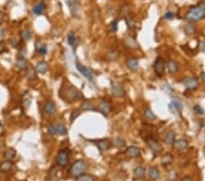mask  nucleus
<instances>
[{"label": "nucleus", "instance_id": "nucleus-1", "mask_svg": "<svg viewBox=\"0 0 205 181\" xmlns=\"http://www.w3.org/2000/svg\"><path fill=\"white\" fill-rule=\"evenodd\" d=\"M185 18L191 23L199 22L205 19V3L200 2L199 4L190 8V9L187 11Z\"/></svg>", "mask_w": 205, "mask_h": 181}, {"label": "nucleus", "instance_id": "nucleus-2", "mask_svg": "<svg viewBox=\"0 0 205 181\" xmlns=\"http://www.w3.org/2000/svg\"><path fill=\"white\" fill-rule=\"evenodd\" d=\"M61 93H64V95H61L62 98L68 103H75L82 99L81 93L74 86L69 85L66 87L65 91H61Z\"/></svg>", "mask_w": 205, "mask_h": 181}, {"label": "nucleus", "instance_id": "nucleus-3", "mask_svg": "<svg viewBox=\"0 0 205 181\" xmlns=\"http://www.w3.org/2000/svg\"><path fill=\"white\" fill-rule=\"evenodd\" d=\"M87 168V163L85 162L84 160L82 159H79V160H77L76 162L72 165L71 168H70V175L73 176V177H78L81 174H83Z\"/></svg>", "mask_w": 205, "mask_h": 181}, {"label": "nucleus", "instance_id": "nucleus-4", "mask_svg": "<svg viewBox=\"0 0 205 181\" xmlns=\"http://www.w3.org/2000/svg\"><path fill=\"white\" fill-rule=\"evenodd\" d=\"M69 162V152L66 149L60 150L57 156V163L59 167H64Z\"/></svg>", "mask_w": 205, "mask_h": 181}, {"label": "nucleus", "instance_id": "nucleus-5", "mask_svg": "<svg viewBox=\"0 0 205 181\" xmlns=\"http://www.w3.org/2000/svg\"><path fill=\"white\" fill-rule=\"evenodd\" d=\"M153 69H154V71L157 74V76H162L165 72V60L162 58H157L155 62H154Z\"/></svg>", "mask_w": 205, "mask_h": 181}, {"label": "nucleus", "instance_id": "nucleus-6", "mask_svg": "<svg viewBox=\"0 0 205 181\" xmlns=\"http://www.w3.org/2000/svg\"><path fill=\"white\" fill-rule=\"evenodd\" d=\"M111 93L115 97H123L125 95V90L123 85L118 82H111Z\"/></svg>", "mask_w": 205, "mask_h": 181}, {"label": "nucleus", "instance_id": "nucleus-7", "mask_svg": "<svg viewBox=\"0 0 205 181\" xmlns=\"http://www.w3.org/2000/svg\"><path fill=\"white\" fill-rule=\"evenodd\" d=\"M77 69H78V71L86 79H88L89 81H92V80H93L94 74L90 69L85 67L84 65H82V64L79 63V62L77 63Z\"/></svg>", "mask_w": 205, "mask_h": 181}, {"label": "nucleus", "instance_id": "nucleus-8", "mask_svg": "<svg viewBox=\"0 0 205 181\" xmlns=\"http://www.w3.org/2000/svg\"><path fill=\"white\" fill-rule=\"evenodd\" d=\"M183 85L186 87L187 90H191L193 91L199 85V82L198 79L195 77H191V78H187L183 81Z\"/></svg>", "mask_w": 205, "mask_h": 181}, {"label": "nucleus", "instance_id": "nucleus-9", "mask_svg": "<svg viewBox=\"0 0 205 181\" xmlns=\"http://www.w3.org/2000/svg\"><path fill=\"white\" fill-rule=\"evenodd\" d=\"M147 144H148L149 148L151 149V151L155 153V154H158L162 150L161 144L159 143L157 140H155L154 138H148L147 139Z\"/></svg>", "mask_w": 205, "mask_h": 181}, {"label": "nucleus", "instance_id": "nucleus-10", "mask_svg": "<svg viewBox=\"0 0 205 181\" xmlns=\"http://www.w3.org/2000/svg\"><path fill=\"white\" fill-rule=\"evenodd\" d=\"M111 103L107 102V101H102L100 105H99V107H98V110L100 113H101L103 115L105 116H108L109 114L111 113Z\"/></svg>", "mask_w": 205, "mask_h": 181}, {"label": "nucleus", "instance_id": "nucleus-11", "mask_svg": "<svg viewBox=\"0 0 205 181\" xmlns=\"http://www.w3.org/2000/svg\"><path fill=\"white\" fill-rule=\"evenodd\" d=\"M182 109V105L179 100H173L170 105H169V110L172 114H176L181 112Z\"/></svg>", "mask_w": 205, "mask_h": 181}, {"label": "nucleus", "instance_id": "nucleus-12", "mask_svg": "<svg viewBox=\"0 0 205 181\" xmlns=\"http://www.w3.org/2000/svg\"><path fill=\"white\" fill-rule=\"evenodd\" d=\"M125 155L129 157H137L140 155V149L137 146H134V145H131L129 146L126 151H125Z\"/></svg>", "mask_w": 205, "mask_h": 181}, {"label": "nucleus", "instance_id": "nucleus-13", "mask_svg": "<svg viewBox=\"0 0 205 181\" xmlns=\"http://www.w3.org/2000/svg\"><path fill=\"white\" fill-rule=\"evenodd\" d=\"M97 146H98V148L100 150V151H108L110 148H111V141L110 140H108V139H102V140H99V141H97Z\"/></svg>", "mask_w": 205, "mask_h": 181}, {"label": "nucleus", "instance_id": "nucleus-14", "mask_svg": "<svg viewBox=\"0 0 205 181\" xmlns=\"http://www.w3.org/2000/svg\"><path fill=\"white\" fill-rule=\"evenodd\" d=\"M172 145H173L174 149L181 151V150L185 149L187 146H188V141H187L186 139L181 138V139H178L176 141H174V143H173Z\"/></svg>", "mask_w": 205, "mask_h": 181}, {"label": "nucleus", "instance_id": "nucleus-15", "mask_svg": "<svg viewBox=\"0 0 205 181\" xmlns=\"http://www.w3.org/2000/svg\"><path fill=\"white\" fill-rule=\"evenodd\" d=\"M44 110H45V113L47 115H54L57 111L56 104L54 102H52V101H48L47 104L45 105Z\"/></svg>", "mask_w": 205, "mask_h": 181}, {"label": "nucleus", "instance_id": "nucleus-16", "mask_svg": "<svg viewBox=\"0 0 205 181\" xmlns=\"http://www.w3.org/2000/svg\"><path fill=\"white\" fill-rule=\"evenodd\" d=\"M13 162L10 160H4L0 163V172L1 173H8L13 168Z\"/></svg>", "mask_w": 205, "mask_h": 181}, {"label": "nucleus", "instance_id": "nucleus-17", "mask_svg": "<svg viewBox=\"0 0 205 181\" xmlns=\"http://www.w3.org/2000/svg\"><path fill=\"white\" fill-rule=\"evenodd\" d=\"M67 42H68V44H69L72 48H76V47L78 45V43H79V39L76 37L74 32L70 31V32L68 33V35H67Z\"/></svg>", "mask_w": 205, "mask_h": 181}, {"label": "nucleus", "instance_id": "nucleus-18", "mask_svg": "<svg viewBox=\"0 0 205 181\" xmlns=\"http://www.w3.org/2000/svg\"><path fill=\"white\" fill-rule=\"evenodd\" d=\"M36 71L40 74H45L48 71V64L47 61H44V60L39 61L36 66Z\"/></svg>", "mask_w": 205, "mask_h": 181}, {"label": "nucleus", "instance_id": "nucleus-19", "mask_svg": "<svg viewBox=\"0 0 205 181\" xmlns=\"http://www.w3.org/2000/svg\"><path fill=\"white\" fill-rule=\"evenodd\" d=\"M124 44L130 48H139V44L138 42L134 39L133 38H131L130 36H127L124 38Z\"/></svg>", "mask_w": 205, "mask_h": 181}, {"label": "nucleus", "instance_id": "nucleus-20", "mask_svg": "<svg viewBox=\"0 0 205 181\" xmlns=\"http://www.w3.org/2000/svg\"><path fill=\"white\" fill-rule=\"evenodd\" d=\"M126 65L131 71H136L138 69V67H139V59H136V58L128 59L127 61H126Z\"/></svg>", "mask_w": 205, "mask_h": 181}, {"label": "nucleus", "instance_id": "nucleus-21", "mask_svg": "<svg viewBox=\"0 0 205 181\" xmlns=\"http://www.w3.org/2000/svg\"><path fill=\"white\" fill-rule=\"evenodd\" d=\"M16 156H17V151L14 148H8L4 152V157L6 158V160L13 161L16 158Z\"/></svg>", "mask_w": 205, "mask_h": 181}, {"label": "nucleus", "instance_id": "nucleus-22", "mask_svg": "<svg viewBox=\"0 0 205 181\" xmlns=\"http://www.w3.org/2000/svg\"><path fill=\"white\" fill-rule=\"evenodd\" d=\"M46 9V4L45 2H39L33 8V13L37 16H39L41 14H43V12Z\"/></svg>", "mask_w": 205, "mask_h": 181}, {"label": "nucleus", "instance_id": "nucleus-23", "mask_svg": "<svg viewBox=\"0 0 205 181\" xmlns=\"http://www.w3.org/2000/svg\"><path fill=\"white\" fill-rule=\"evenodd\" d=\"M145 173H146V169L143 167H137L134 169V178L136 179H141L145 177Z\"/></svg>", "mask_w": 205, "mask_h": 181}, {"label": "nucleus", "instance_id": "nucleus-24", "mask_svg": "<svg viewBox=\"0 0 205 181\" xmlns=\"http://www.w3.org/2000/svg\"><path fill=\"white\" fill-rule=\"evenodd\" d=\"M149 178L151 180H158L159 178V171L156 167H150L149 169Z\"/></svg>", "mask_w": 205, "mask_h": 181}, {"label": "nucleus", "instance_id": "nucleus-25", "mask_svg": "<svg viewBox=\"0 0 205 181\" xmlns=\"http://www.w3.org/2000/svg\"><path fill=\"white\" fill-rule=\"evenodd\" d=\"M179 64L175 60H170L168 61V71L170 74H175L179 71Z\"/></svg>", "mask_w": 205, "mask_h": 181}, {"label": "nucleus", "instance_id": "nucleus-26", "mask_svg": "<svg viewBox=\"0 0 205 181\" xmlns=\"http://www.w3.org/2000/svg\"><path fill=\"white\" fill-rule=\"evenodd\" d=\"M164 143L169 145L173 144L174 141H175V133L173 131H169L168 133H166L165 137H164Z\"/></svg>", "mask_w": 205, "mask_h": 181}, {"label": "nucleus", "instance_id": "nucleus-27", "mask_svg": "<svg viewBox=\"0 0 205 181\" xmlns=\"http://www.w3.org/2000/svg\"><path fill=\"white\" fill-rule=\"evenodd\" d=\"M26 76L29 81H33L35 79H37V71L36 69H34L33 67H28L27 68V72H26Z\"/></svg>", "mask_w": 205, "mask_h": 181}, {"label": "nucleus", "instance_id": "nucleus-28", "mask_svg": "<svg viewBox=\"0 0 205 181\" xmlns=\"http://www.w3.org/2000/svg\"><path fill=\"white\" fill-rule=\"evenodd\" d=\"M76 181H95V178H94L92 175L83 173V174H81V175L77 177Z\"/></svg>", "mask_w": 205, "mask_h": 181}, {"label": "nucleus", "instance_id": "nucleus-29", "mask_svg": "<svg viewBox=\"0 0 205 181\" xmlns=\"http://www.w3.org/2000/svg\"><path fill=\"white\" fill-rule=\"evenodd\" d=\"M16 64H17V67H18L19 69H20V70H25V69H27L28 67V60L23 57L19 58Z\"/></svg>", "mask_w": 205, "mask_h": 181}, {"label": "nucleus", "instance_id": "nucleus-30", "mask_svg": "<svg viewBox=\"0 0 205 181\" xmlns=\"http://www.w3.org/2000/svg\"><path fill=\"white\" fill-rule=\"evenodd\" d=\"M119 58H120V52L118 50H116V49H112L111 51H109L108 54H107V59L109 60L114 61V60H117Z\"/></svg>", "mask_w": 205, "mask_h": 181}, {"label": "nucleus", "instance_id": "nucleus-31", "mask_svg": "<svg viewBox=\"0 0 205 181\" xmlns=\"http://www.w3.org/2000/svg\"><path fill=\"white\" fill-rule=\"evenodd\" d=\"M57 127V133L59 135H66L67 133V130L66 128V125L63 124H58L56 126Z\"/></svg>", "mask_w": 205, "mask_h": 181}, {"label": "nucleus", "instance_id": "nucleus-32", "mask_svg": "<svg viewBox=\"0 0 205 181\" xmlns=\"http://www.w3.org/2000/svg\"><path fill=\"white\" fill-rule=\"evenodd\" d=\"M81 109L83 111H93L95 110V107L92 103H90L89 101H86L81 105Z\"/></svg>", "mask_w": 205, "mask_h": 181}, {"label": "nucleus", "instance_id": "nucleus-33", "mask_svg": "<svg viewBox=\"0 0 205 181\" xmlns=\"http://www.w3.org/2000/svg\"><path fill=\"white\" fill-rule=\"evenodd\" d=\"M20 36H21L22 39H24V40H29L32 38V33L29 29H24L21 31Z\"/></svg>", "mask_w": 205, "mask_h": 181}, {"label": "nucleus", "instance_id": "nucleus-34", "mask_svg": "<svg viewBox=\"0 0 205 181\" xmlns=\"http://www.w3.org/2000/svg\"><path fill=\"white\" fill-rule=\"evenodd\" d=\"M172 160H173L172 156H171L170 154H166V155H164V156H162V158H161V163H162V165H170V163L172 162Z\"/></svg>", "mask_w": 205, "mask_h": 181}, {"label": "nucleus", "instance_id": "nucleus-35", "mask_svg": "<svg viewBox=\"0 0 205 181\" xmlns=\"http://www.w3.org/2000/svg\"><path fill=\"white\" fill-rule=\"evenodd\" d=\"M145 116H146L147 119H149L150 121H153V120H155V119L157 118L156 115H155V114L153 113V111H152L151 109H149V108H147V109L145 110Z\"/></svg>", "mask_w": 205, "mask_h": 181}, {"label": "nucleus", "instance_id": "nucleus-36", "mask_svg": "<svg viewBox=\"0 0 205 181\" xmlns=\"http://www.w3.org/2000/svg\"><path fill=\"white\" fill-rule=\"evenodd\" d=\"M113 144L116 147L118 148H122L124 145H125V141L121 138V137H115L114 140H113Z\"/></svg>", "mask_w": 205, "mask_h": 181}, {"label": "nucleus", "instance_id": "nucleus-37", "mask_svg": "<svg viewBox=\"0 0 205 181\" xmlns=\"http://www.w3.org/2000/svg\"><path fill=\"white\" fill-rule=\"evenodd\" d=\"M184 32L187 35H192L195 32V27L192 24H187L184 27Z\"/></svg>", "mask_w": 205, "mask_h": 181}, {"label": "nucleus", "instance_id": "nucleus-38", "mask_svg": "<svg viewBox=\"0 0 205 181\" xmlns=\"http://www.w3.org/2000/svg\"><path fill=\"white\" fill-rule=\"evenodd\" d=\"M47 132L50 133L51 135H56L57 133V127L56 126H54L53 124H48L47 126Z\"/></svg>", "mask_w": 205, "mask_h": 181}, {"label": "nucleus", "instance_id": "nucleus-39", "mask_svg": "<svg viewBox=\"0 0 205 181\" xmlns=\"http://www.w3.org/2000/svg\"><path fill=\"white\" fill-rule=\"evenodd\" d=\"M110 28L112 32H116L118 30V21L117 20H113L111 23L110 24Z\"/></svg>", "mask_w": 205, "mask_h": 181}, {"label": "nucleus", "instance_id": "nucleus-40", "mask_svg": "<svg viewBox=\"0 0 205 181\" xmlns=\"http://www.w3.org/2000/svg\"><path fill=\"white\" fill-rule=\"evenodd\" d=\"M194 111H195L196 114H198V115H202L204 114L203 109H202L200 105H195V106H194Z\"/></svg>", "mask_w": 205, "mask_h": 181}, {"label": "nucleus", "instance_id": "nucleus-41", "mask_svg": "<svg viewBox=\"0 0 205 181\" xmlns=\"http://www.w3.org/2000/svg\"><path fill=\"white\" fill-rule=\"evenodd\" d=\"M164 18L167 19V20H171V19H173V18H174V14H173L171 11H168V12L165 14V17H164Z\"/></svg>", "mask_w": 205, "mask_h": 181}, {"label": "nucleus", "instance_id": "nucleus-42", "mask_svg": "<svg viewBox=\"0 0 205 181\" xmlns=\"http://www.w3.org/2000/svg\"><path fill=\"white\" fill-rule=\"evenodd\" d=\"M38 52H39L41 55H46L47 52V47H46V46H42V47H40V48H38Z\"/></svg>", "mask_w": 205, "mask_h": 181}, {"label": "nucleus", "instance_id": "nucleus-43", "mask_svg": "<svg viewBox=\"0 0 205 181\" xmlns=\"http://www.w3.org/2000/svg\"><path fill=\"white\" fill-rule=\"evenodd\" d=\"M10 43L12 44V46L14 47V48H18V46H19V42H18V40L15 38H11L10 39Z\"/></svg>", "mask_w": 205, "mask_h": 181}, {"label": "nucleus", "instance_id": "nucleus-44", "mask_svg": "<svg viewBox=\"0 0 205 181\" xmlns=\"http://www.w3.org/2000/svg\"><path fill=\"white\" fill-rule=\"evenodd\" d=\"M6 50V46L3 41H0V54H2Z\"/></svg>", "mask_w": 205, "mask_h": 181}, {"label": "nucleus", "instance_id": "nucleus-45", "mask_svg": "<svg viewBox=\"0 0 205 181\" xmlns=\"http://www.w3.org/2000/svg\"><path fill=\"white\" fill-rule=\"evenodd\" d=\"M78 115H79V113H77V112H73L72 113V115H71V122H73L75 119L78 116Z\"/></svg>", "mask_w": 205, "mask_h": 181}, {"label": "nucleus", "instance_id": "nucleus-46", "mask_svg": "<svg viewBox=\"0 0 205 181\" xmlns=\"http://www.w3.org/2000/svg\"><path fill=\"white\" fill-rule=\"evenodd\" d=\"M176 176H177V174H176L174 171H171L170 172V179H174V178H176Z\"/></svg>", "mask_w": 205, "mask_h": 181}, {"label": "nucleus", "instance_id": "nucleus-47", "mask_svg": "<svg viewBox=\"0 0 205 181\" xmlns=\"http://www.w3.org/2000/svg\"><path fill=\"white\" fill-rule=\"evenodd\" d=\"M181 181H192V177H190V176H185V177L182 178V180Z\"/></svg>", "mask_w": 205, "mask_h": 181}, {"label": "nucleus", "instance_id": "nucleus-48", "mask_svg": "<svg viewBox=\"0 0 205 181\" xmlns=\"http://www.w3.org/2000/svg\"><path fill=\"white\" fill-rule=\"evenodd\" d=\"M3 19H4V13H3V11L0 9V23L3 21Z\"/></svg>", "mask_w": 205, "mask_h": 181}, {"label": "nucleus", "instance_id": "nucleus-49", "mask_svg": "<svg viewBox=\"0 0 205 181\" xmlns=\"http://www.w3.org/2000/svg\"><path fill=\"white\" fill-rule=\"evenodd\" d=\"M201 77H202V80L205 82V72H202V73L201 74Z\"/></svg>", "mask_w": 205, "mask_h": 181}, {"label": "nucleus", "instance_id": "nucleus-50", "mask_svg": "<svg viewBox=\"0 0 205 181\" xmlns=\"http://www.w3.org/2000/svg\"><path fill=\"white\" fill-rule=\"evenodd\" d=\"M73 1H75V2H78V0H73Z\"/></svg>", "mask_w": 205, "mask_h": 181}, {"label": "nucleus", "instance_id": "nucleus-51", "mask_svg": "<svg viewBox=\"0 0 205 181\" xmlns=\"http://www.w3.org/2000/svg\"><path fill=\"white\" fill-rule=\"evenodd\" d=\"M0 127H2V124H1V122H0Z\"/></svg>", "mask_w": 205, "mask_h": 181}]
</instances>
